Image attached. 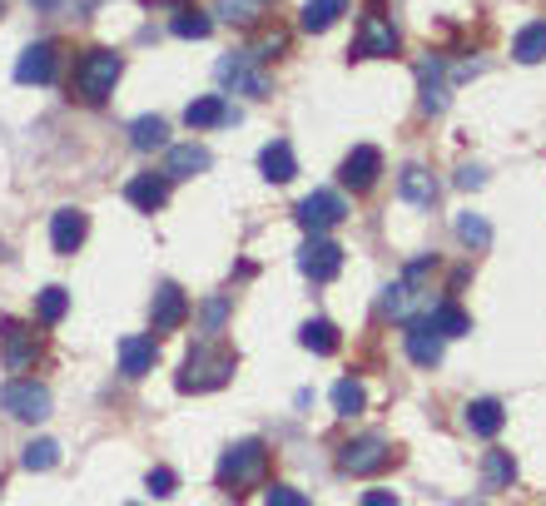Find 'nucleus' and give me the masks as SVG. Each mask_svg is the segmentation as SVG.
I'll return each instance as SVG.
<instances>
[{
    "label": "nucleus",
    "mask_w": 546,
    "mask_h": 506,
    "mask_svg": "<svg viewBox=\"0 0 546 506\" xmlns=\"http://www.w3.org/2000/svg\"><path fill=\"white\" fill-rule=\"evenodd\" d=\"M333 407H338V417H358L363 407H368V392H363V382L358 378H343L333 387Z\"/></svg>",
    "instance_id": "72a5a7b5"
},
{
    "label": "nucleus",
    "mask_w": 546,
    "mask_h": 506,
    "mask_svg": "<svg viewBox=\"0 0 546 506\" xmlns=\"http://www.w3.org/2000/svg\"><path fill=\"white\" fill-rule=\"evenodd\" d=\"M457 239H462L467 249H487V244H492V224H487L482 214H457Z\"/></svg>",
    "instance_id": "f704fd0d"
},
{
    "label": "nucleus",
    "mask_w": 546,
    "mask_h": 506,
    "mask_svg": "<svg viewBox=\"0 0 546 506\" xmlns=\"http://www.w3.org/2000/svg\"><path fill=\"white\" fill-rule=\"evenodd\" d=\"M35 358H40V333H30L25 323L5 318V323H0V363H5L10 373H25Z\"/></svg>",
    "instance_id": "9b49d317"
},
{
    "label": "nucleus",
    "mask_w": 546,
    "mask_h": 506,
    "mask_svg": "<svg viewBox=\"0 0 546 506\" xmlns=\"http://www.w3.org/2000/svg\"><path fill=\"white\" fill-rule=\"evenodd\" d=\"M398 45H403L398 25L383 15V5H368V15L358 25V40H353V60H388V55H398Z\"/></svg>",
    "instance_id": "423d86ee"
},
{
    "label": "nucleus",
    "mask_w": 546,
    "mask_h": 506,
    "mask_svg": "<svg viewBox=\"0 0 546 506\" xmlns=\"http://www.w3.org/2000/svg\"><path fill=\"white\" fill-rule=\"evenodd\" d=\"M264 506H313V502H308V492H298V487H288V482H273Z\"/></svg>",
    "instance_id": "e433bc0d"
},
{
    "label": "nucleus",
    "mask_w": 546,
    "mask_h": 506,
    "mask_svg": "<svg viewBox=\"0 0 546 506\" xmlns=\"http://www.w3.org/2000/svg\"><path fill=\"white\" fill-rule=\"evenodd\" d=\"M144 487H149L154 497H174V487H179V482H174V472H169V467H149Z\"/></svg>",
    "instance_id": "4c0bfd02"
},
{
    "label": "nucleus",
    "mask_w": 546,
    "mask_h": 506,
    "mask_svg": "<svg viewBox=\"0 0 546 506\" xmlns=\"http://www.w3.org/2000/svg\"><path fill=\"white\" fill-rule=\"evenodd\" d=\"M517 482V457L512 452H487L482 457V487L487 492H507Z\"/></svg>",
    "instance_id": "a878e982"
},
{
    "label": "nucleus",
    "mask_w": 546,
    "mask_h": 506,
    "mask_svg": "<svg viewBox=\"0 0 546 506\" xmlns=\"http://www.w3.org/2000/svg\"><path fill=\"white\" fill-rule=\"evenodd\" d=\"M30 5H40V10H50V5H55V0H30Z\"/></svg>",
    "instance_id": "79ce46f5"
},
{
    "label": "nucleus",
    "mask_w": 546,
    "mask_h": 506,
    "mask_svg": "<svg viewBox=\"0 0 546 506\" xmlns=\"http://www.w3.org/2000/svg\"><path fill=\"white\" fill-rule=\"evenodd\" d=\"M437 268V258L432 253H422V258H412L408 268H403V278L383 293V313L393 318V323H417V318H427L437 303H432V283H427V273Z\"/></svg>",
    "instance_id": "f257e3e1"
},
{
    "label": "nucleus",
    "mask_w": 546,
    "mask_h": 506,
    "mask_svg": "<svg viewBox=\"0 0 546 506\" xmlns=\"http://www.w3.org/2000/svg\"><path fill=\"white\" fill-rule=\"evenodd\" d=\"M125 199L135 204L139 214H159V209L169 204V179L154 174V169H149V174H135V179L125 184Z\"/></svg>",
    "instance_id": "dca6fc26"
},
{
    "label": "nucleus",
    "mask_w": 546,
    "mask_h": 506,
    "mask_svg": "<svg viewBox=\"0 0 546 506\" xmlns=\"http://www.w3.org/2000/svg\"><path fill=\"white\" fill-rule=\"evenodd\" d=\"M20 462H25L30 472H50V467L60 462V447H55L50 437H40V442H30V447H25V457H20Z\"/></svg>",
    "instance_id": "c9c22d12"
},
{
    "label": "nucleus",
    "mask_w": 546,
    "mask_h": 506,
    "mask_svg": "<svg viewBox=\"0 0 546 506\" xmlns=\"http://www.w3.org/2000/svg\"><path fill=\"white\" fill-rule=\"evenodd\" d=\"M0 407H5L15 422H45V417H50V387L35 378H15L0 387Z\"/></svg>",
    "instance_id": "6e6552de"
},
{
    "label": "nucleus",
    "mask_w": 546,
    "mask_h": 506,
    "mask_svg": "<svg viewBox=\"0 0 546 506\" xmlns=\"http://www.w3.org/2000/svg\"><path fill=\"white\" fill-rule=\"evenodd\" d=\"M154 358H159V343H154V338H144V333L120 338V373H125V378L154 373Z\"/></svg>",
    "instance_id": "6ab92c4d"
},
{
    "label": "nucleus",
    "mask_w": 546,
    "mask_h": 506,
    "mask_svg": "<svg viewBox=\"0 0 546 506\" xmlns=\"http://www.w3.org/2000/svg\"><path fill=\"white\" fill-rule=\"evenodd\" d=\"M234 368H239V358H234L224 343L204 338V343L189 348V358H184L174 387H179V392H214V387H224V382L234 378Z\"/></svg>",
    "instance_id": "f03ea898"
},
{
    "label": "nucleus",
    "mask_w": 546,
    "mask_h": 506,
    "mask_svg": "<svg viewBox=\"0 0 546 506\" xmlns=\"http://www.w3.org/2000/svg\"><path fill=\"white\" fill-rule=\"evenodd\" d=\"M219 487L224 492H249V487H259L264 477H269V447L259 442V437H249V442H234L224 457H219Z\"/></svg>",
    "instance_id": "7ed1b4c3"
},
{
    "label": "nucleus",
    "mask_w": 546,
    "mask_h": 506,
    "mask_svg": "<svg viewBox=\"0 0 546 506\" xmlns=\"http://www.w3.org/2000/svg\"><path fill=\"white\" fill-rule=\"evenodd\" d=\"M512 55H517L522 65H542V60H546V20L522 25V35L512 40Z\"/></svg>",
    "instance_id": "c85d7f7f"
},
{
    "label": "nucleus",
    "mask_w": 546,
    "mask_h": 506,
    "mask_svg": "<svg viewBox=\"0 0 546 506\" xmlns=\"http://www.w3.org/2000/svg\"><path fill=\"white\" fill-rule=\"evenodd\" d=\"M120 75H125V60H120L115 50H90V55H85V60L75 65L70 95H80L85 105H105V100L115 95Z\"/></svg>",
    "instance_id": "20e7f679"
},
{
    "label": "nucleus",
    "mask_w": 546,
    "mask_h": 506,
    "mask_svg": "<svg viewBox=\"0 0 546 506\" xmlns=\"http://www.w3.org/2000/svg\"><path fill=\"white\" fill-rule=\"evenodd\" d=\"M298 343H303L308 353L328 358V353H338V343H343V338H338V328H333L328 318H308V323H303V333H298Z\"/></svg>",
    "instance_id": "cd10ccee"
},
{
    "label": "nucleus",
    "mask_w": 546,
    "mask_h": 506,
    "mask_svg": "<svg viewBox=\"0 0 546 506\" xmlns=\"http://www.w3.org/2000/svg\"><path fill=\"white\" fill-rule=\"evenodd\" d=\"M293 219H298L308 234H328V229H338V224L348 219V204H343L333 189H313V194H303V199H298Z\"/></svg>",
    "instance_id": "1a4fd4ad"
},
{
    "label": "nucleus",
    "mask_w": 546,
    "mask_h": 506,
    "mask_svg": "<svg viewBox=\"0 0 546 506\" xmlns=\"http://www.w3.org/2000/svg\"><path fill=\"white\" fill-rule=\"evenodd\" d=\"M209 164H214V154H209L204 144H174L159 174H164V179L174 184V179H194V174H204Z\"/></svg>",
    "instance_id": "f3484780"
},
{
    "label": "nucleus",
    "mask_w": 546,
    "mask_h": 506,
    "mask_svg": "<svg viewBox=\"0 0 546 506\" xmlns=\"http://www.w3.org/2000/svg\"><path fill=\"white\" fill-rule=\"evenodd\" d=\"M363 506H398V492L378 487V492H363Z\"/></svg>",
    "instance_id": "a19ab883"
},
{
    "label": "nucleus",
    "mask_w": 546,
    "mask_h": 506,
    "mask_svg": "<svg viewBox=\"0 0 546 506\" xmlns=\"http://www.w3.org/2000/svg\"><path fill=\"white\" fill-rule=\"evenodd\" d=\"M219 85L234 90V95H249V100H269V75L259 70V55L254 50H239V55H224L214 65Z\"/></svg>",
    "instance_id": "0eeeda50"
},
{
    "label": "nucleus",
    "mask_w": 546,
    "mask_h": 506,
    "mask_svg": "<svg viewBox=\"0 0 546 506\" xmlns=\"http://www.w3.org/2000/svg\"><path fill=\"white\" fill-rule=\"evenodd\" d=\"M259 169H264V179H269V184H288V179L298 174L293 144H288V139H273V144H264V154H259Z\"/></svg>",
    "instance_id": "5701e85b"
},
{
    "label": "nucleus",
    "mask_w": 546,
    "mask_h": 506,
    "mask_svg": "<svg viewBox=\"0 0 546 506\" xmlns=\"http://www.w3.org/2000/svg\"><path fill=\"white\" fill-rule=\"evenodd\" d=\"M130 144H135L139 154H149V149H164V144H169V125H164L159 115H139L135 125H130Z\"/></svg>",
    "instance_id": "7c9ffc66"
},
{
    "label": "nucleus",
    "mask_w": 546,
    "mask_h": 506,
    "mask_svg": "<svg viewBox=\"0 0 546 506\" xmlns=\"http://www.w3.org/2000/svg\"><path fill=\"white\" fill-rule=\"evenodd\" d=\"M482 184H487V174H482L477 164H462V169H457V189H482Z\"/></svg>",
    "instance_id": "ea45409f"
},
{
    "label": "nucleus",
    "mask_w": 546,
    "mask_h": 506,
    "mask_svg": "<svg viewBox=\"0 0 546 506\" xmlns=\"http://www.w3.org/2000/svg\"><path fill=\"white\" fill-rule=\"evenodd\" d=\"M65 313H70V293H65V288H55V283H50V288H40V293H35V318H40L45 328H55Z\"/></svg>",
    "instance_id": "2f4dec72"
},
{
    "label": "nucleus",
    "mask_w": 546,
    "mask_h": 506,
    "mask_svg": "<svg viewBox=\"0 0 546 506\" xmlns=\"http://www.w3.org/2000/svg\"><path fill=\"white\" fill-rule=\"evenodd\" d=\"M298 268H303V278H313V283H333V278L343 273V249H338L333 239H323V234H308V244L298 249Z\"/></svg>",
    "instance_id": "9d476101"
},
{
    "label": "nucleus",
    "mask_w": 546,
    "mask_h": 506,
    "mask_svg": "<svg viewBox=\"0 0 546 506\" xmlns=\"http://www.w3.org/2000/svg\"><path fill=\"white\" fill-rule=\"evenodd\" d=\"M393 457H398V452H393V442H388L383 432H363V437H353V442L338 447V472H348V477H373V472H383Z\"/></svg>",
    "instance_id": "39448f33"
},
{
    "label": "nucleus",
    "mask_w": 546,
    "mask_h": 506,
    "mask_svg": "<svg viewBox=\"0 0 546 506\" xmlns=\"http://www.w3.org/2000/svg\"><path fill=\"white\" fill-rule=\"evenodd\" d=\"M378 174H383V154H378L373 144L348 149V159H343V169H338V179H343L353 194H368V189L378 184Z\"/></svg>",
    "instance_id": "4468645a"
},
{
    "label": "nucleus",
    "mask_w": 546,
    "mask_h": 506,
    "mask_svg": "<svg viewBox=\"0 0 546 506\" xmlns=\"http://www.w3.org/2000/svg\"><path fill=\"white\" fill-rule=\"evenodd\" d=\"M224 318H229V298H209L204 303V333H219Z\"/></svg>",
    "instance_id": "58836bf2"
},
{
    "label": "nucleus",
    "mask_w": 546,
    "mask_h": 506,
    "mask_svg": "<svg viewBox=\"0 0 546 506\" xmlns=\"http://www.w3.org/2000/svg\"><path fill=\"white\" fill-rule=\"evenodd\" d=\"M427 328H432V333H442V338H467V333H472V318H467V313L447 298V303H437V308L427 313Z\"/></svg>",
    "instance_id": "393cba45"
},
{
    "label": "nucleus",
    "mask_w": 546,
    "mask_h": 506,
    "mask_svg": "<svg viewBox=\"0 0 546 506\" xmlns=\"http://www.w3.org/2000/svg\"><path fill=\"white\" fill-rule=\"evenodd\" d=\"M184 318H189L184 288L179 283H159L154 288V303H149V328L154 333H174V328H184Z\"/></svg>",
    "instance_id": "f8f14e48"
},
{
    "label": "nucleus",
    "mask_w": 546,
    "mask_h": 506,
    "mask_svg": "<svg viewBox=\"0 0 546 506\" xmlns=\"http://www.w3.org/2000/svg\"><path fill=\"white\" fill-rule=\"evenodd\" d=\"M398 194H403L408 204H417V209H432V204H437V179H432L422 164H408V169L398 174Z\"/></svg>",
    "instance_id": "b1692460"
},
{
    "label": "nucleus",
    "mask_w": 546,
    "mask_h": 506,
    "mask_svg": "<svg viewBox=\"0 0 546 506\" xmlns=\"http://www.w3.org/2000/svg\"><path fill=\"white\" fill-rule=\"evenodd\" d=\"M169 30H174L179 40H204V35L214 30V20H209L204 10H194V5H184V10H174V20H169Z\"/></svg>",
    "instance_id": "473e14b6"
},
{
    "label": "nucleus",
    "mask_w": 546,
    "mask_h": 506,
    "mask_svg": "<svg viewBox=\"0 0 546 506\" xmlns=\"http://www.w3.org/2000/svg\"><path fill=\"white\" fill-rule=\"evenodd\" d=\"M214 15L229 25H259L269 15V0H214Z\"/></svg>",
    "instance_id": "c756f323"
},
{
    "label": "nucleus",
    "mask_w": 546,
    "mask_h": 506,
    "mask_svg": "<svg viewBox=\"0 0 546 506\" xmlns=\"http://www.w3.org/2000/svg\"><path fill=\"white\" fill-rule=\"evenodd\" d=\"M462 422H467L472 437H497V432L507 427V407H502L497 397H477V402L462 407Z\"/></svg>",
    "instance_id": "a211bd4d"
},
{
    "label": "nucleus",
    "mask_w": 546,
    "mask_h": 506,
    "mask_svg": "<svg viewBox=\"0 0 546 506\" xmlns=\"http://www.w3.org/2000/svg\"><path fill=\"white\" fill-rule=\"evenodd\" d=\"M85 234H90V214L85 209H55V219H50V244H55V253H80V244H85Z\"/></svg>",
    "instance_id": "2eb2a0df"
},
{
    "label": "nucleus",
    "mask_w": 546,
    "mask_h": 506,
    "mask_svg": "<svg viewBox=\"0 0 546 506\" xmlns=\"http://www.w3.org/2000/svg\"><path fill=\"white\" fill-rule=\"evenodd\" d=\"M55 65H60V45H55V40H40V45L20 50L15 80H20V85H50V80H55Z\"/></svg>",
    "instance_id": "ddd939ff"
},
{
    "label": "nucleus",
    "mask_w": 546,
    "mask_h": 506,
    "mask_svg": "<svg viewBox=\"0 0 546 506\" xmlns=\"http://www.w3.org/2000/svg\"><path fill=\"white\" fill-rule=\"evenodd\" d=\"M403 343H408V358L417 363V368H427V373H432V368L442 363V333H432V328H427V318L408 323V338H403Z\"/></svg>",
    "instance_id": "4be33fe9"
},
{
    "label": "nucleus",
    "mask_w": 546,
    "mask_h": 506,
    "mask_svg": "<svg viewBox=\"0 0 546 506\" xmlns=\"http://www.w3.org/2000/svg\"><path fill=\"white\" fill-rule=\"evenodd\" d=\"M239 115H234V105L224 100V95H199L189 110H184V125L189 129H219V125H234Z\"/></svg>",
    "instance_id": "412c9836"
},
{
    "label": "nucleus",
    "mask_w": 546,
    "mask_h": 506,
    "mask_svg": "<svg viewBox=\"0 0 546 506\" xmlns=\"http://www.w3.org/2000/svg\"><path fill=\"white\" fill-rule=\"evenodd\" d=\"M417 90H422V115H442L447 110V75H442V60H422L417 65Z\"/></svg>",
    "instance_id": "aec40b11"
},
{
    "label": "nucleus",
    "mask_w": 546,
    "mask_h": 506,
    "mask_svg": "<svg viewBox=\"0 0 546 506\" xmlns=\"http://www.w3.org/2000/svg\"><path fill=\"white\" fill-rule=\"evenodd\" d=\"M348 10V0H308L303 5V15H298V25L308 30V35H323V30H333L338 25V15Z\"/></svg>",
    "instance_id": "bb28decb"
}]
</instances>
